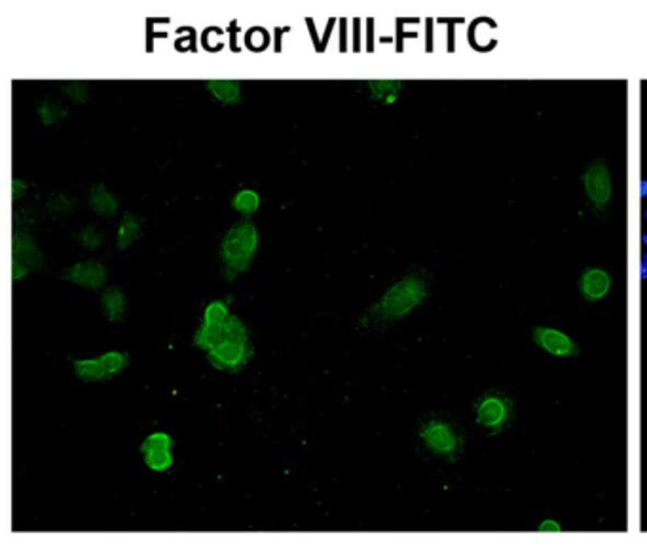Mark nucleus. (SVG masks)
I'll list each match as a JSON object with an SVG mask.
<instances>
[{
	"mask_svg": "<svg viewBox=\"0 0 647 550\" xmlns=\"http://www.w3.org/2000/svg\"><path fill=\"white\" fill-rule=\"evenodd\" d=\"M205 89H207V93L213 99H217L222 105H228V107L239 105L241 99H244V88H241V82H238V80H220V78H214V80H207L205 82Z\"/></svg>",
	"mask_w": 647,
	"mask_h": 550,
	"instance_id": "13",
	"label": "nucleus"
},
{
	"mask_svg": "<svg viewBox=\"0 0 647 550\" xmlns=\"http://www.w3.org/2000/svg\"><path fill=\"white\" fill-rule=\"evenodd\" d=\"M641 262H643V264H646V266H647V253H646V255H643V260H641Z\"/></svg>",
	"mask_w": 647,
	"mask_h": 550,
	"instance_id": "29",
	"label": "nucleus"
},
{
	"mask_svg": "<svg viewBox=\"0 0 647 550\" xmlns=\"http://www.w3.org/2000/svg\"><path fill=\"white\" fill-rule=\"evenodd\" d=\"M362 88L367 89L368 97L374 103L393 105V103H397L404 82L403 80H367V82H362Z\"/></svg>",
	"mask_w": 647,
	"mask_h": 550,
	"instance_id": "14",
	"label": "nucleus"
},
{
	"mask_svg": "<svg viewBox=\"0 0 647 550\" xmlns=\"http://www.w3.org/2000/svg\"><path fill=\"white\" fill-rule=\"evenodd\" d=\"M36 114H38V120H40L42 125H46V127H52V125H57L59 122L69 116V110L65 107H61L57 103L48 101V99H42L36 105Z\"/></svg>",
	"mask_w": 647,
	"mask_h": 550,
	"instance_id": "19",
	"label": "nucleus"
},
{
	"mask_svg": "<svg viewBox=\"0 0 647 550\" xmlns=\"http://www.w3.org/2000/svg\"><path fill=\"white\" fill-rule=\"evenodd\" d=\"M103 315L110 323H124L127 314V298L120 287H107L101 292Z\"/></svg>",
	"mask_w": 647,
	"mask_h": 550,
	"instance_id": "12",
	"label": "nucleus"
},
{
	"mask_svg": "<svg viewBox=\"0 0 647 550\" xmlns=\"http://www.w3.org/2000/svg\"><path fill=\"white\" fill-rule=\"evenodd\" d=\"M612 275L602 268H588L579 279V292L588 302H598L612 289Z\"/></svg>",
	"mask_w": 647,
	"mask_h": 550,
	"instance_id": "11",
	"label": "nucleus"
},
{
	"mask_svg": "<svg viewBox=\"0 0 647 550\" xmlns=\"http://www.w3.org/2000/svg\"><path fill=\"white\" fill-rule=\"evenodd\" d=\"M534 342L549 355L576 357L579 353L577 343L568 334L556 331V328H549V326L534 328Z\"/></svg>",
	"mask_w": 647,
	"mask_h": 550,
	"instance_id": "10",
	"label": "nucleus"
},
{
	"mask_svg": "<svg viewBox=\"0 0 647 550\" xmlns=\"http://www.w3.org/2000/svg\"><path fill=\"white\" fill-rule=\"evenodd\" d=\"M476 423L490 435H498L511 425L515 418V403L507 393L501 391H488L475 403Z\"/></svg>",
	"mask_w": 647,
	"mask_h": 550,
	"instance_id": "5",
	"label": "nucleus"
},
{
	"mask_svg": "<svg viewBox=\"0 0 647 550\" xmlns=\"http://www.w3.org/2000/svg\"><path fill=\"white\" fill-rule=\"evenodd\" d=\"M232 207L236 213L244 214L245 219H249L260 207V195L258 192L251 188H241L238 194L232 197Z\"/></svg>",
	"mask_w": 647,
	"mask_h": 550,
	"instance_id": "18",
	"label": "nucleus"
},
{
	"mask_svg": "<svg viewBox=\"0 0 647 550\" xmlns=\"http://www.w3.org/2000/svg\"><path fill=\"white\" fill-rule=\"evenodd\" d=\"M640 195H641V197H647V181H641Z\"/></svg>",
	"mask_w": 647,
	"mask_h": 550,
	"instance_id": "26",
	"label": "nucleus"
},
{
	"mask_svg": "<svg viewBox=\"0 0 647 550\" xmlns=\"http://www.w3.org/2000/svg\"><path fill=\"white\" fill-rule=\"evenodd\" d=\"M74 237L86 251H97L103 245V234L96 226H84L82 230L74 234Z\"/></svg>",
	"mask_w": 647,
	"mask_h": 550,
	"instance_id": "22",
	"label": "nucleus"
},
{
	"mask_svg": "<svg viewBox=\"0 0 647 550\" xmlns=\"http://www.w3.org/2000/svg\"><path fill=\"white\" fill-rule=\"evenodd\" d=\"M583 186L596 211H604L612 202V175L602 161H594L583 175Z\"/></svg>",
	"mask_w": 647,
	"mask_h": 550,
	"instance_id": "7",
	"label": "nucleus"
},
{
	"mask_svg": "<svg viewBox=\"0 0 647 550\" xmlns=\"http://www.w3.org/2000/svg\"><path fill=\"white\" fill-rule=\"evenodd\" d=\"M253 353L255 351H253L247 326L239 317L230 315L224 325V340L205 355H207V362L214 370L236 374L249 365Z\"/></svg>",
	"mask_w": 647,
	"mask_h": 550,
	"instance_id": "3",
	"label": "nucleus"
},
{
	"mask_svg": "<svg viewBox=\"0 0 647 550\" xmlns=\"http://www.w3.org/2000/svg\"><path fill=\"white\" fill-rule=\"evenodd\" d=\"M539 529H541V532H560V526H559V524H556V522L545 520V522H543V524H541V526H539Z\"/></svg>",
	"mask_w": 647,
	"mask_h": 550,
	"instance_id": "25",
	"label": "nucleus"
},
{
	"mask_svg": "<svg viewBox=\"0 0 647 550\" xmlns=\"http://www.w3.org/2000/svg\"><path fill=\"white\" fill-rule=\"evenodd\" d=\"M646 220H647V209H646Z\"/></svg>",
	"mask_w": 647,
	"mask_h": 550,
	"instance_id": "30",
	"label": "nucleus"
},
{
	"mask_svg": "<svg viewBox=\"0 0 647 550\" xmlns=\"http://www.w3.org/2000/svg\"><path fill=\"white\" fill-rule=\"evenodd\" d=\"M141 237H143V219L133 213L122 214L118 226V237H116V245H118L120 251L130 248Z\"/></svg>",
	"mask_w": 647,
	"mask_h": 550,
	"instance_id": "17",
	"label": "nucleus"
},
{
	"mask_svg": "<svg viewBox=\"0 0 647 550\" xmlns=\"http://www.w3.org/2000/svg\"><path fill=\"white\" fill-rule=\"evenodd\" d=\"M640 273H641V279H647V266L643 264V262H641V266H640Z\"/></svg>",
	"mask_w": 647,
	"mask_h": 550,
	"instance_id": "27",
	"label": "nucleus"
},
{
	"mask_svg": "<svg viewBox=\"0 0 647 550\" xmlns=\"http://www.w3.org/2000/svg\"><path fill=\"white\" fill-rule=\"evenodd\" d=\"M61 91L65 95L67 99H71L76 105H84L89 99V88L88 84L84 82H65L61 84Z\"/></svg>",
	"mask_w": 647,
	"mask_h": 550,
	"instance_id": "23",
	"label": "nucleus"
},
{
	"mask_svg": "<svg viewBox=\"0 0 647 550\" xmlns=\"http://www.w3.org/2000/svg\"><path fill=\"white\" fill-rule=\"evenodd\" d=\"M27 192H29V184L25 183V181H21V178L13 177L12 178V200L13 202H21Z\"/></svg>",
	"mask_w": 647,
	"mask_h": 550,
	"instance_id": "24",
	"label": "nucleus"
},
{
	"mask_svg": "<svg viewBox=\"0 0 647 550\" xmlns=\"http://www.w3.org/2000/svg\"><path fill=\"white\" fill-rule=\"evenodd\" d=\"M641 241H643V245H646V247H647V234H646V236H643V237H641Z\"/></svg>",
	"mask_w": 647,
	"mask_h": 550,
	"instance_id": "28",
	"label": "nucleus"
},
{
	"mask_svg": "<svg viewBox=\"0 0 647 550\" xmlns=\"http://www.w3.org/2000/svg\"><path fill=\"white\" fill-rule=\"evenodd\" d=\"M88 203L93 213L99 214V217H105V219H113L114 214L118 213V200H116V195L103 183L96 184L93 188L89 190Z\"/></svg>",
	"mask_w": 647,
	"mask_h": 550,
	"instance_id": "16",
	"label": "nucleus"
},
{
	"mask_svg": "<svg viewBox=\"0 0 647 550\" xmlns=\"http://www.w3.org/2000/svg\"><path fill=\"white\" fill-rule=\"evenodd\" d=\"M46 213L52 217V219L59 220V219H67V217H71L74 207H76V202L69 197L65 194H54L50 195V200L46 202Z\"/></svg>",
	"mask_w": 647,
	"mask_h": 550,
	"instance_id": "20",
	"label": "nucleus"
},
{
	"mask_svg": "<svg viewBox=\"0 0 647 550\" xmlns=\"http://www.w3.org/2000/svg\"><path fill=\"white\" fill-rule=\"evenodd\" d=\"M59 277L76 287H84V289L103 290L108 279V270L99 260L76 262V264L65 268Z\"/></svg>",
	"mask_w": 647,
	"mask_h": 550,
	"instance_id": "9",
	"label": "nucleus"
},
{
	"mask_svg": "<svg viewBox=\"0 0 647 550\" xmlns=\"http://www.w3.org/2000/svg\"><path fill=\"white\" fill-rule=\"evenodd\" d=\"M72 370H74L78 378L82 379L84 384H99V382L113 379L101 355L96 357V359H76V361H72Z\"/></svg>",
	"mask_w": 647,
	"mask_h": 550,
	"instance_id": "15",
	"label": "nucleus"
},
{
	"mask_svg": "<svg viewBox=\"0 0 647 550\" xmlns=\"http://www.w3.org/2000/svg\"><path fill=\"white\" fill-rule=\"evenodd\" d=\"M260 243V234L255 222L241 219L230 226L219 247L220 272L226 281L232 283L241 273H245L255 260L256 251Z\"/></svg>",
	"mask_w": 647,
	"mask_h": 550,
	"instance_id": "2",
	"label": "nucleus"
},
{
	"mask_svg": "<svg viewBox=\"0 0 647 550\" xmlns=\"http://www.w3.org/2000/svg\"><path fill=\"white\" fill-rule=\"evenodd\" d=\"M44 264L42 251L36 245L35 237L27 230H13L12 234V281H23L30 272H38Z\"/></svg>",
	"mask_w": 647,
	"mask_h": 550,
	"instance_id": "6",
	"label": "nucleus"
},
{
	"mask_svg": "<svg viewBox=\"0 0 647 550\" xmlns=\"http://www.w3.org/2000/svg\"><path fill=\"white\" fill-rule=\"evenodd\" d=\"M230 298L228 300H213V302H209L203 309V317L202 323L205 325H220V323H224L228 317H230Z\"/></svg>",
	"mask_w": 647,
	"mask_h": 550,
	"instance_id": "21",
	"label": "nucleus"
},
{
	"mask_svg": "<svg viewBox=\"0 0 647 550\" xmlns=\"http://www.w3.org/2000/svg\"><path fill=\"white\" fill-rule=\"evenodd\" d=\"M429 281L423 273H406L395 281L361 317L365 326H386L404 319L428 298Z\"/></svg>",
	"mask_w": 647,
	"mask_h": 550,
	"instance_id": "1",
	"label": "nucleus"
},
{
	"mask_svg": "<svg viewBox=\"0 0 647 550\" xmlns=\"http://www.w3.org/2000/svg\"><path fill=\"white\" fill-rule=\"evenodd\" d=\"M418 437L429 454L445 462L456 463L464 457L465 435L452 418L431 414L423 418L418 427Z\"/></svg>",
	"mask_w": 647,
	"mask_h": 550,
	"instance_id": "4",
	"label": "nucleus"
},
{
	"mask_svg": "<svg viewBox=\"0 0 647 550\" xmlns=\"http://www.w3.org/2000/svg\"><path fill=\"white\" fill-rule=\"evenodd\" d=\"M173 438L167 432H152L141 444V454L147 467L154 473H166L173 467Z\"/></svg>",
	"mask_w": 647,
	"mask_h": 550,
	"instance_id": "8",
	"label": "nucleus"
}]
</instances>
